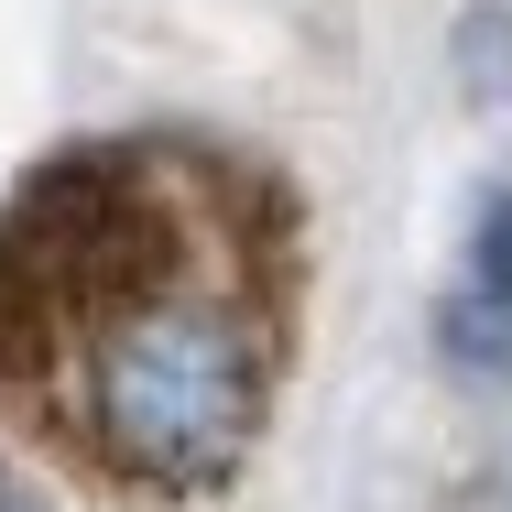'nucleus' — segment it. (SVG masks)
<instances>
[{"label":"nucleus","mask_w":512,"mask_h":512,"mask_svg":"<svg viewBox=\"0 0 512 512\" xmlns=\"http://www.w3.org/2000/svg\"><path fill=\"white\" fill-rule=\"evenodd\" d=\"M458 284L480 295V306L512 316V186H491L480 197V218H469V251H458Z\"/></svg>","instance_id":"7ed1b4c3"},{"label":"nucleus","mask_w":512,"mask_h":512,"mask_svg":"<svg viewBox=\"0 0 512 512\" xmlns=\"http://www.w3.org/2000/svg\"><path fill=\"white\" fill-rule=\"evenodd\" d=\"M436 360H447L469 393H502L512 382V316L480 306L469 284H447V295H436Z\"/></svg>","instance_id":"f03ea898"},{"label":"nucleus","mask_w":512,"mask_h":512,"mask_svg":"<svg viewBox=\"0 0 512 512\" xmlns=\"http://www.w3.org/2000/svg\"><path fill=\"white\" fill-rule=\"evenodd\" d=\"M284 197L197 142H88L0 207V404L120 502H207L284 404Z\"/></svg>","instance_id":"f257e3e1"},{"label":"nucleus","mask_w":512,"mask_h":512,"mask_svg":"<svg viewBox=\"0 0 512 512\" xmlns=\"http://www.w3.org/2000/svg\"><path fill=\"white\" fill-rule=\"evenodd\" d=\"M0 512H55L44 491H22V480H0Z\"/></svg>","instance_id":"20e7f679"}]
</instances>
